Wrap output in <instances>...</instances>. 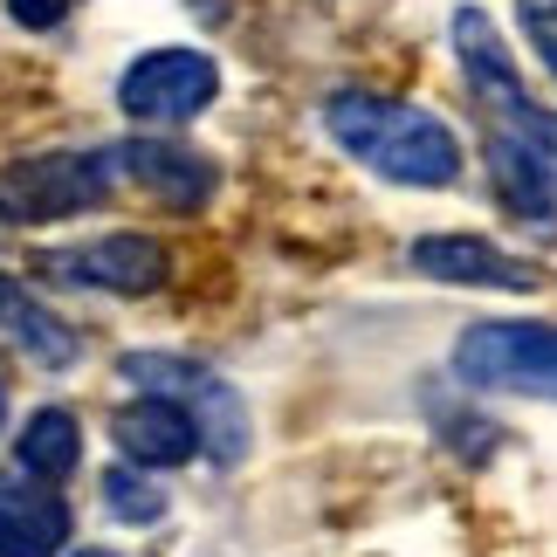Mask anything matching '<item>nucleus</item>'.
<instances>
[{"instance_id": "9d476101", "label": "nucleus", "mask_w": 557, "mask_h": 557, "mask_svg": "<svg viewBox=\"0 0 557 557\" xmlns=\"http://www.w3.org/2000/svg\"><path fill=\"white\" fill-rule=\"evenodd\" d=\"M111 441L124 447V461H138V468H180V461H193V447H200V426H193V413L180 399L138 393L132 406H117Z\"/></svg>"}, {"instance_id": "39448f33", "label": "nucleus", "mask_w": 557, "mask_h": 557, "mask_svg": "<svg viewBox=\"0 0 557 557\" xmlns=\"http://www.w3.org/2000/svg\"><path fill=\"white\" fill-rule=\"evenodd\" d=\"M111 193V152L103 159H76V152H49V159H21L0 173V207L8 221H70V213L97 207Z\"/></svg>"}, {"instance_id": "f8f14e48", "label": "nucleus", "mask_w": 557, "mask_h": 557, "mask_svg": "<svg viewBox=\"0 0 557 557\" xmlns=\"http://www.w3.org/2000/svg\"><path fill=\"white\" fill-rule=\"evenodd\" d=\"M488 180H496L503 207L523 221H550L557 213V152L523 132H488Z\"/></svg>"}, {"instance_id": "2eb2a0df", "label": "nucleus", "mask_w": 557, "mask_h": 557, "mask_svg": "<svg viewBox=\"0 0 557 557\" xmlns=\"http://www.w3.org/2000/svg\"><path fill=\"white\" fill-rule=\"evenodd\" d=\"M103 503H111V517H124V523H159L165 517V488H152L132 461H117L111 475H103Z\"/></svg>"}, {"instance_id": "f3484780", "label": "nucleus", "mask_w": 557, "mask_h": 557, "mask_svg": "<svg viewBox=\"0 0 557 557\" xmlns=\"http://www.w3.org/2000/svg\"><path fill=\"white\" fill-rule=\"evenodd\" d=\"M8 14L21 28H55V21L70 14V0H8Z\"/></svg>"}, {"instance_id": "aec40b11", "label": "nucleus", "mask_w": 557, "mask_h": 557, "mask_svg": "<svg viewBox=\"0 0 557 557\" xmlns=\"http://www.w3.org/2000/svg\"><path fill=\"white\" fill-rule=\"evenodd\" d=\"M0 221H8V207H0Z\"/></svg>"}, {"instance_id": "7ed1b4c3", "label": "nucleus", "mask_w": 557, "mask_h": 557, "mask_svg": "<svg viewBox=\"0 0 557 557\" xmlns=\"http://www.w3.org/2000/svg\"><path fill=\"white\" fill-rule=\"evenodd\" d=\"M455 372L475 393L557 399V324H468L455 345Z\"/></svg>"}, {"instance_id": "20e7f679", "label": "nucleus", "mask_w": 557, "mask_h": 557, "mask_svg": "<svg viewBox=\"0 0 557 557\" xmlns=\"http://www.w3.org/2000/svg\"><path fill=\"white\" fill-rule=\"evenodd\" d=\"M455 49H461L468 90L482 97V111L496 117V132H523V138H537V145H550V152H557V124L537 111V103H530L517 62H509L496 21H488L482 8H461V14H455Z\"/></svg>"}, {"instance_id": "f03ea898", "label": "nucleus", "mask_w": 557, "mask_h": 557, "mask_svg": "<svg viewBox=\"0 0 557 557\" xmlns=\"http://www.w3.org/2000/svg\"><path fill=\"white\" fill-rule=\"evenodd\" d=\"M117 372L132 385H145V393L180 399L193 413V426H200V455H213L221 468H234L248 455V406H242V393H234L221 372L193 366V358H173V351H132Z\"/></svg>"}, {"instance_id": "6ab92c4d", "label": "nucleus", "mask_w": 557, "mask_h": 557, "mask_svg": "<svg viewBox=\"0 0 557 557\" xmlns=\"http://www.w3.org/2000/svg\"><path fill=\"white\" fill-rule=\"evenodd\" d=\"M76 557H111V550H76Z\"/></svg>"}, {"instance_id": "ddd939ff", "label": "nucleus", "mask_w": 557, "mask_h": 557, "mask_svg": "<svg viewBox=\"0 0 557 557\" xmlns=\"http://www.w3.org/2000/svg\"><path fill=\"white\" fill-rule=\"evenodd\" d=\"M0 331H8L14 345L35 358V366H49V372L76 366V351H83V337L62 324V317L41 304V296L21 283V275H0Z\"/></svg>"}, {"instance_id": "1a4fd4ad", "label": "nucleus", "mask_w": 557, "mask_h": 557, "mask_svg": "<svg viewBox=\"0 0 557 557\" xmlns=\"http://www.w3.org/2000/svg\"><path fill=\"white\" fill-rule=\"evenodd\" d=\"M406 262L420 275H434V283H461V289H530L537 283V269L517 262V255H503L496 242H482V234H420V242L406 248Z\"/></svg>"}, {"instance_id": "9b49d317", "label": "nucleus", "mask_w": 557, "mask_h": 557, "mask_svg": "<svg viewBox=\"0 0 557 557\" xmlns=\"http://www.w3.org/2000/svg\"><path fill=\"white\" fill-rule=\"evenodd\" d=\"M111 165H124V180L138 193H152V200H165V207H207L213 200V165L200 152H186V145L132 138L111 152Z\"/></svg>"}, {"instance_id": "4468645a", "label": "nucleus", "mask_w": 557, "mask_h": 557, "mask_svg": "<svg viewBox=\"0 0 557 557\" xmlns=\"http://www.w3.org/2000/svg\"><path fill=\"white\" fill-rule=\"evenodd\" d=\"M76 461H83V426L62 406H49V413H35L21 426V468H35L41 482H62Z\"/></svg>"}, {"instance_id": "423d86ee", "label": "nucleus", "mask_w": 557, "mask_h": 557, "mask_svg": "<svg viewBox=\"0 0 557 557\" xmlns=\"http://www.w3.org/2000/svg\"><path fill=\"white\" fill-rule=\"evenodd\" d=\"M213 90H221L213 55H200V49H152V55H138L132 70H124L117 103L138 124H186V117H200L213 103Z\"/></svg>"}, {"instance_id": "f257e3e1", "label": "nucleus", "mask_w": 557, "mask_h": 557, "mask_svg": "<svg viewBox=\"0 0 557 557\" xmlns=\"http://www.w3.org/2000/svg\"><path fill=\"white\" fill-rule=\"evenodd\" d=\"M324 132L351 159H366L372 173L399 180V186H455L461 180V138L434 111H420V103H399L379 90H337L324 103Z\"/></svg>"}, {"instance_id": "a211bd4d", "label": "nucleus", "mask_w": 557, "mask_h": 557, "mask_svg": "<svg viewBox=\"0 0 557 557\" xmlns=\"http://www.w3.org/2000/svg\"><path fill=\"white\" fill-rule=\"evenodd\" d=\"M0 420H8V385H0Z\"/></svg>"}, {"instance_id": "dca6fc26", "label": "nucleus", "mask_w": 557, "mask_h": 557, "mask_svg": "<svg viewBox=\"0 0 557 557\" xmlns=\"http://www.w3.org/2000/svg\"><path fill=\"white\" fill-rule=\"evenodd\" d=\"M523 28H530V41H537L544 70L557 76V0H523Z\"/></svg>"}, {"instance_id": "0eeeda50", "label": "nucleus", "mask_w": 557, "mask_h": 557, "mask_svg": "<svg viewBox=\"0 0 557 557\" xmlns=\"http://www.w3.org/2000/svg\"><path fill=\"white\" fill-rule=\"evenodd\" d=\"M49 269H62V283H90V289H111V296H152L173 262H165V248L152 234H103L90 248L49 255Z\"/></svg>"}, {"instance_id": "6e6552de", "label": "nucleus", "mask_w": 557, "mask_h": 557, "mask_svg": "<svg viewBox=\"0 0 557 557\" xmlns=\"http://www.w3.org/2000/svg\"><path fill=\"white\" fill-rule=\"evenodd\" d=\"M70 544V503L35 468L0 475V557H55Z\"/></svg>"}]
</instances>
